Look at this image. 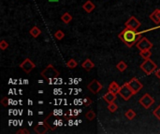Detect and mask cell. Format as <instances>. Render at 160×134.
<instances>
[{
    "label": "cell",
    "instance_id": "1",
    "mask_svg": "<svg viewBox=\"0 0 160 134\" xmlns=\"http://www.w3.org/2000/svg\"><path fill=\"white\" fill-rule=\"evenodd\" d=\"M118 37L128 47H131L135 44H137L140 38H142L140 37V33H137L135 30L129 29L128 27H125V29H124L119 34Z\"/></svg>",
    "mask_w": 160,
    "mask_h": 134
},
{
    "label": "cell",
    "instance_id": "2",
    "mask_svg": "<svg viewBox=\"0 0 160 134\" xmlns=\"http://www.w3.org/2000/svg\"><path fill=\"white\" fill-rule=\"evenodd\" d=\"M40 74L42 75V77H43L49 84H53L54 81L57 79L58 76L60 75L59 72L51 64H49L44 70H42Z\"/></svg>",
    "mask_w": 160,
    "mask_h": 134
},
{
    "label": "cell",
    "instance_id": "3",
    "mask_svg": "<svg viewBox=\"0 0 160 134\" xmlns=\"http://www.w3.org/2000/svg\"><path fill=\"white\" fill-rule=\"evenodd\" d=\"M140 69H142L147 75L153 74L154 71L157 69V65L154 64V61L151 60V58L146 59L143 63L140 64Z\"/></svg>",
    "mask_w": 160,
    "mask_h": 134
},
{
    "label": "cell",
    "instance_id": "4",
    "mask_svg": "<svg viewBox=\"0 0 160 134\" xmlns=\"http://www.w3.org/2000/svg\"><path fill=\"white\" fill-rule=\"evenodd\" d=\"M119 94H120V96L123 98L125 100H128L134 95V92H133V90L131 89V88L129 87L128 83H125L121 87Z\"/></svg>",
    "mask_w": 160,
    "mask_h": 134
},
{
    "label": "cell",
    "instance_id": "5",
    "mask_svg": "<svg viewBox=\"0 0 160 134\" xmlns=\"http://www.w3.org/2000/svg\"><path fill=\"white\" fill-rule=\"evenodd\" d=\"M154 103V99L149 93H145L143 96L139 100V103L145 109H149Z\"/></svg>",
    "mask_w": 160,
    "mask_h": 134
},
{
    "label": "cell",
    "instance_id": "6",
    "mask_svg": "<svg viewBox=\"0 0 160 134\" xmlns=\"http://www.w3.org/2000/svg\"><path fill=\"white\" fill-rule=\"evenodd\" d=\"M128 85H129V87L131 88V89L133 90V92H134V95L135 94H137L139 93L140 90L142 89L143 88V84L140 82V81L137 78V77H132L129 81H128Z\"/></svg>",
    "mask_w": 160,
    "mask_h": 134
},
{
    "label": "cell",
    "instance_id": "7",
    "mask_svg": "<svg viewBox=\"0 0 160 134\" xmlns=\"http://www.w3.org/2000/svg\"><path fill=\"white\" fill-rule=\"evenodd\" d=\"M102 84L97 79H93L90 83L87 85V89L90 90L93 94H97L102 89Z\"/></svg>",
    "mask_w": 160,
    "mask_h": 134
},
{
    "label": "cell",
    "instance_id": "8",
    "mask_svg": "<svg viewBox=\"0 0 160 134\" xmlns=\"http://www.w3.org/2000/svg\"><path fill=\"white\" fill-rule=\"evenodd\" d=\"M153 43L150 42L146 37H142L137 42L136 47H138L140 50H151L153 47Z\"/></svg>",
    "mask_w": 160,
    "mask_h": 134
},
{
    "label": "cell",
    "instance_id": "9",
    "mask_svg": "<svg viewBox=\"0 0 160 134\" xmlns=\"http://www.w3.org/2000/svg\"><path fill=\"white\" fill-rule=\"evenodd\" d=\"M125 27L129 28V29H132V30L137 31L139 28L140 27V21L136 17L131 16L128 19V20L125 22Z\"/></svg>",
    "mask_w": 160,
    "mask_h": 134
},
{
    "label": "cell",
    "instance_id": "10",
    "mask_svg": "<svg viewBox=\"0 0 160 134\" xmlns=\"http://www.w3.org/2000/svg\"><path fill=\"white\" fill-rule=\"evenodd\" d=\"M35 67H36V64L33 63L29 58L25 59L23 61V63L20 64V68H22L26 74H29L30 72H32Z\"/></svg>",
    "mask_w": 160,
    "mask_h": 134
},
{
    "label": "cell",
    "instance_id": "11",
    "mask_svg": "<svg viewBox=\"0 0 160 134\" xmlns=\"http://www.w3.org/2000/svg\"><path fill=\"white\" fill-rule=\"evenodd\" d=\"M49 128H50L49 125L48 124H46L45 122H39L37 125L35 126L34 131L37 134H44V133H46L47 131H48Z\"/></svg>",
    "mask_w": 160,
    "mask_h": 134
},
{
    "label": "cell",
    "instance_id": "12",
    "mask_svg": "<svg viewBox=\"0 0 160 134\" xmlns=\"http://www.w3.org/2000/svg\"><path fill=\"white\" fill-rule=\"evenodd\" d=\"M120 89H121V87L118 85V83H117L116 81H112V82H111L109 87H108V90H109V91L113 92L115 94H119Z\"/></svg>",
    "mask_w": 160,
    "mask_h": 134
},
{
    "label": "cell",
    "instance_id": "13",
    "mask_svg": "<svg viewBox=\"0 0 160 134\" xmlns=\"http://www.w3.org/2000/svg\"><path fill=\"white\" fill-rule=\"evenodd\" d=\"M150 19L154 22V23H159L160 22V9L159 8H156L154 9V10L150 14Z\"/></svg>",
    "mask_w": 160,
    "mask_h": 134
},
{
    "label": "cell",
    "instance_id": "14",
    "mask_svg": "<svg viewBox=\"0 0 160 134\" xmlns=\"http://www.w3.org/2000/svg\"><path fill=\"white\" fill-rule=\"evenodd\" d=\"M116 94L113 92H111V91H108L104 96H103V100L107 102L108 103H114L115 100H116Z\"/></svg>",
    "mask_w": 160,
    "mask_h": 134
},
{
    "label": "cell",
    "instance_id": "15",
    "mask_svg": "<svg viewBox=\"0 0 160 134\" xmlns=\"http://www.w3.org/2000/svg\"><path fill=\"white\" fill-rule=\"evenodd\" d=\"M95 8H96V6H95V4H94L91 0H87V1L84 3L83 5H82V8L85 10L87 13H91L94 9H95Z\"/></svg>",
    "mask_w": 160,
    "mask_h": 134
},
{
    "label": "cell",
    "instance_id": "16",
    "mask_svg": "<svg viewBox=\"0 0 160 134\" xmlns=\"http://www.w3.org/2000/svg\"><path fill=\"white\" fill-rule=\"evenodd\" d=\"M82 67L85 69L86 71H90L95 67V64H94L90 59H85L83 63L82 64Z\"/></svg>",
    "mask_w": 160,
    "mask_h": 134
},
{
    "label": "cell",
    "instance_id": "17",
    "mask_svg": "<svg viewBox=\"0 0 160 134\" xmlns=\"http://www.w3.org/2000/svg\"><path fill=\"white\" fill-rule=\"evenodd\" d=\"M29 34L34 38H37L41 34V31H40V29L37 26H33L30 29V31H29Z\"/></svg>",
    "mask_w": 160,
    "mask_h": 134
},
{
    "label": "cell",
    "instance_id": "18",
    "mask_svg": "<svg viewBox=\"0 0 160 134\" xmlns=\"http://www.w3.org/2000/svg\"><path fill=\"white\" fill-rule=\"evenodd\" d=\"M61 20H62V22L64 23H66V24H68V23H69L70 22L72 21V16L70 15V14L68 12H65L62 16H61Z\"/></svg>",
    "mask_w": 160,
    "mask_h": 134
},
{
    "label": "cell",
    "instance_id": "19",
    "mask_svg": "<svg viewBox=\"0 0 160 134\" xmlns=\"http://www.w3.org/2000/svg\"><path fill=\"white\" fill-rule=\"evenodd\" d=\"M140 56L142 57V58H143L144 60L151 58V56H152L151 50H140Z\"/></svg>",
    "mask_w": 160,
    "mask_h": 134
},
{
    "label": "cell",
    "instance_id": "20",
    "mask_svg": "<svg viewBox=\"0 0 160 134\" xmlns=\"http://www.w3.org/2000/svg\"><path fill=\"white\" fill-rule=\"evenodd\" d=\"M125 116L128 120H132V119L135 118V117H136V112L132 109H128V111L125 113Z\"/></svg>",
    "mask_w": 160,
    "mask_h": 134
},
{
    "label": "cell",
    "instance_id": "21",
    "mask_svg": "<svg viewBox=\"0 0 160 134\" xmlns=\"http://www.w3.org/2000/svg\"><path fill=\"white\" fill-rule=\"evenodd\" d=\"M67 66H68V68H69V69H74L78 66V61L76 60H74V59H69L68 61V63H67Z\"/></svg>",
    "mask_w": 160,
    "mask_h": 134
},
{
    "label": "cell",
    "instance_id": "22",
    "mask_svg": "<svg viewBox=\"0 0 160 134\" xmlns=\"http://www.w3.org/2000/svg\"><path fill=\"white\" fill-rule=\"evenodd\" d=\"M116 68L118 69V71H120V72H124L126 70V68H128V64H126L124 61H121L120 63L117 64Z\"/></svg>",
    "mask_w": 160,
    "mask_h": 134
},
{
    "label": "cell",
    "instance_id": "23",
    "mask_svg": "<svg viewBox=\"0 0 160 134\" xmlns=\"http://www.w3.org/2000/svg\"><path fill=\"white\" fill-rule=\"evenodd\" d=\"M85 117L87 120L89 121H92L94 119L96 118V113L93 111V110H90V111H88L86 114H85Z\"/></svg>",
    "mask_w": 160,
    "mask_h": 134
},
{
    "label": "cell",
    "instance_id": "24",
    "mask_svg": "<svg viewBox=\"0 0 160 134\" xmlns=\"http://www.w3.org/2000/svg\"><path fill=\"white\" fill-rule=\"evenodd\" d=\"M117 109H118V105H117L115 103H109L108 105V110L111 112V113H114L117 111Z\"/></svg>",
    "mask_w": 160,
    "mask_h": 134
},
{
    "label": "cell",
    "instance_id": "25",
    "mask_svg": "<svg viewBox=\"0 0 160 134\" xmlns=\"http://www.w3.org/2000/svg\"><path fill=\"white\" fill-rule=\"evenodd\" d=\"M54 37L57 40H62L63 38L65 37V33L63 31H61V30H57L54 33Z\"/></svg>",
    "mask_w": 160,
    "mask_h": 134
},
{
    "label": "cell",
    "instance_id": "26",
    "mask_svg": "<svg viewBox=\"0 0 160 134\" xmlns=\"http://www.w3.org/2000/svg\"><path fill=\"white\" fill-rule=\"evenodd\" d=\"M8 47V43L6 41V40H1L0 41V50H7Z\"/></svg>",
    "mask_w": 160,
    "mask_h": 134
},
{
    "label": "cell",
    "instance_id": "27",
    "mask_svg": "<svg viewBox=\"0 0 160 134\" xmlns=\"http://www.w3.org/2000/svg\"><path fill=\"white\" fill-rule=\"evenodd\" d=\"M153 114H154V116L156 117H157L159 120H160V105L158 107H156V109L154 110V112H153Z\"/></svg>",
    "mask_w": 160,
    "mask_h": 134
},
{
    "label": "cell",
    "instance_id": "28",
    "mask_svg": "<svg viewBox=\"0 0 160 134\" xmlns=\"http://www.w3.org/2000/svg\"><path fill=\"white\" fill-rule=\"evenodd\" d=\"M92 103H93V102H92V100H91L90 98H88V97L83 100V104H84V106H85V107L89 106V105H91Z\"/></svg>",
    "mask_w": 160,
    "mask_h": 134
},
{
    "label": "cell",
    "instance_id": "29",
    "mask_svg": "<svg viewBox=\"0 0 160 134\" xmlns=\"http://www.w3.org/2000/svg\"><path fill=\"white\" fill-rule=\"evenodd\" d=\"M0 103H1V104L3 105V106H8V98L7 97H3L2 98V100H0Z\"/></svg>",
    "mask_w": 160,
    "mask_h": 134
},
{
    "label": "cell",
    "instance_id": "30",
    "mask_svg": "<svg viewBox=\"0 0 160 134\" xmlns=\"http://www.w3.org/2000/svg\"><path fill=\"white\" fill-rule=\"evenodd\" d=\"M16 133H17V134H29L30 131H27L26 128H20L19 131H17Z\"/></svg>",
    "mask_w": 160,
    "mask_h": 134
},
{
    "label": "cell",
    "instance_id": "31",
    "mask_svg": "<svg viewBox=\"0 0 160 134\" xmlns=\"http://www.w3.org/2000/svg\"><path fill=\"white\" fill-rule=\"evenodd\" d=\"M154 75H156V76L157 78L160 79V69H157V70L154 71Z\"/></svg>",
    "mask_w": 160,
    "mask_h": 134
},
{
    "label": "cell",
    "instance_id": "32",
    "mask_svg": "<svg viewBox=\"0 0 160 134\" xmlns=\"http://www.w3.org/2000/svg\"><path fill=\"white\" fill-rule=\"evenodd\" d=\"M58 0H50V2H57Z\"/></svg>",
    "mask_w": 160,
    "mask_h": 134
}]
</instances>
